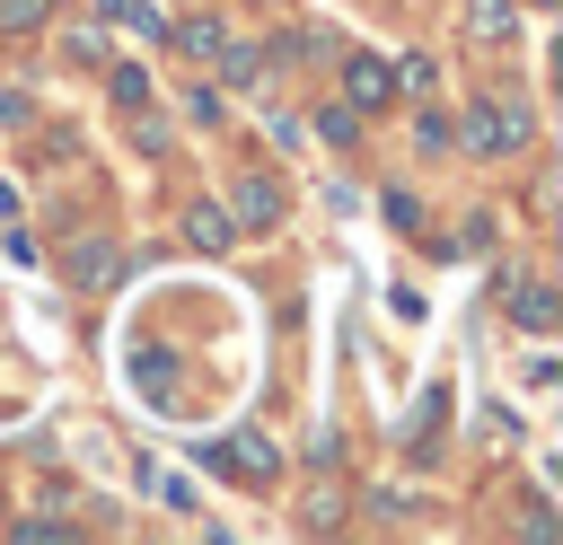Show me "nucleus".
Returning a JSON list of instances; mask_svg holds the SVG:
<instances>
[{
  "label": "nucleus",
  "mask_w": 563,
  "mask_h": 545,
  "mask_svg": "<svg viewBox=\"0 0 563 545\" xmlns=\"http://www.w3.org/2000/svg\"><path fill=\"white\" fill-rule=\"evenodd\" d=\"M510 316H519L528 334H545V325H554V290H545V281H519V290H510Z\"/></svg>",
  "instance_id": "nucleus-6"
},
{
  "label": "nucleus",
  "mask_w": 563,
  "mask_h": 545,
  "mask_svg": "<svg viewBox=\"0 0 563 545\" xmlns=\"http://www.w3.org/2000/svg\"><path fill=\"white\" fill-rule=\"evenodd\" d=\"M211 457H220L229 475H273V466H282V457H273V440H255V431H246V440H220Z\"/></svg>",
  "instance_id": "nucleus-4"
},
{
  "label": "nucleus",
  "mask_w": 563,
  "mask_h": 545,
  "mask_svg": "<svg viewBox=\"0 0 563 545\" xmlns=\"http://www.w3.org/2000/svg\"><path fill=\"white\" fill-rule=\"evenodd\" d=\"M97 18H114V26H141V35H158V9H141V0H97Z\"/></svg>",
  "instance_id": "nucleus-11"
},
{
  "label": "nucleus",
  "mask_w": 563,
  "mask_h": 545,
  "mask_svg": "<svg viewBox=\"0 0 563 545\" xmlns=\"http://www.w3.org/2000/svg\"><path fill=\"white\" fill-rule=\"evenodd\" d=\"M176 44H185V53H202V62H211V53H220V18H185V26H176Z\"/></svg>",
  "instance_id": "nucleus-9"
},
{
  "label": "nucleus",
  "mask_w": 563,
  "mask_h": 545,
  "mask_svg": "<svg viewBox=\"0 0 563 545\" xmlns=\"http://www.w3.org/2000/svg\"><path fill=\"white\" fill-rule=\"evenodd\" d=\"M466 35H475V44H510V35H519V9H510V0H475V9H466Z\"/></svg>",
  "instance_id": "nucleus-5"
},
{
  "label": "nucleus",
  "mask_w": 563,
  "mask_h": 545,
  "mask_svg": "<svg viewBox=\"0 0 563 545\" xmlns=\"http://www.w3.org/2000/svg\"><path fill=\"white\" fill-rule=\"evenodd\" d=\"M528 132H537V123H528V105H519V97H501V105L484 97V105L466 114V149H475V158H501V149H528Z\"/></svg>",
  "instance_id": "nucleus-1"
},
{
  "label": "nucleus",
  "mask_w": 563,
  "mask_h": 545,
  "mask_svg": "<svg viewBox=\"0 0 563 545\" xmlns=\"http://www.w3.org/2000/svg\"><path fill=\"white\" fill-rule=\"evenodd\" d=\"M44 18H53V0H0V26H9V35H35Z\"/></svg>",
  "instance_id": "nucleus-8"
},
{
  "label": "nucleus",
  "mask_w": 563,
  "mask_h": 545,
  "mask_svg": "<svg viewBox=\"0 0 563 545\" xmlns=\"http://www.w3.org/2000/svg\"><path fill=\"white\" fill-rule=\"evenodd\" d=\"M114 97H123V105H141V97H150V79H141V62H123V70H114Z\"/></svg>",
  "instance_id": "nucleus-14"
},
{
  "label": "nucleus",
  "mask_w": 563,
  "mask_h": 545,
  "mask_svg": "<svg viewBox=\"0 0 563 545\" xmlns=\"http://www.w3.org/2000/svg\"><path fill=\"white\" fill-rule=\"evenodd\" d=\"M194 246H229V211L202 202V211H194Z\"/></svg>",
  "instance_id": "nucleus-13"
},
{
  "label": "nucleus",
  "mask_w": 563,
  "mask_h": 545,
  "mask_svg": "<svg viewBox=\"0 0 563 545\" xmlns=\"http://www.w3.org/2000/svg\"><path fill=\"white\" fill-rule=\"evenodd\" d=\"M114 272H123V255H114L106 237H79V246H70V281H79V290H106Z\"/></svg>",
  "instance_id": "nucleus-2"
},
{
  "label": "nucleus",
  "mask_w": 563,
  "mask_h": 545,
  "mask_svg": "<svg viewBox=\"0 0 563 545\" xmlns=\"http://www.w3.org/2000/svg\"><path fill=\"white\" fill-rule=\"evenodd\" d=\"M238 220H246V229H273V220H282V185H273V176H246V185H238Z\"/></svg>",
  "instance_id": "nucleus-3"
},
{
  "label": "nucleus",
  "mask_w": 563,
  "mask_h": 545,
  "mask_svg": "<svg viewBox=\"0 0 563 545\" xmlns=\"http://www.w3.org/2000/svg\"><path fill=\"white\" fill-rule=\"evenodd\" d=\"M343 79H352V105H378V97L396 88V70H387V62H352Z\"/></svg>",
  "instance_id": "nucleus-7"
},
{
  "label": "nucleus",
  "mask_w": 563,
  "mask_h": 545,
  "mask_svg": "<svg viewBox=\"0 0 563 545\" xmlns=\"http://www.w3.org/2000/svg\"><path fill=\"white\" fill-rule=\"evenodd\" d=\"M220 62H229V79H238V88H246V79H264V53H255V44H229V35H220Z\"/></svg>",
  "instance_id": "nucleus-10"
},
{
  "label": "nucleus",
  "mask_w": 563,
  "mask_h": 545,
  "mask_svg": "<svg viewBox=\"0 0 563 545\" xmlns=\"http://www.w3.org/2000/svg\"><path fill=\"white\" fill-rule=\"evenodd\" d=\"M317 132H325V141H352V132H361V105H325Z\"/></svg>",
  "instance_id": "nucleus-12"
}]
</instances>
